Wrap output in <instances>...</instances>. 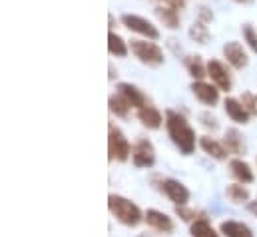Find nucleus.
Masks as SVG:
<instances>
[{
  "label": "nucleus",
  "instance_id": "f257e3e1",
  "mask_svg": "<svg viewBox=\"0 0 257 237\" xmlns=\"http://www.w3.org/2000/svg\"><path fill=\"white\" fill-rule=\"evenodd\" d=\"M166 128H168V136L172 138V142L176 144V148L184 154L190 156L195 150V130L190 126L188 118L176 110H168L166 112Z\"/></svg>",
  "mask_w": 257,
  "mask_h": 237
},
{
  "label": "nucleus",
  "instance_id": "f03ea898",
  "mask_svg": "<svg viewBox=\"0 0 257 237\" xmlns=\"http://www.w3.org/2000/svg\"><path fill=\"white\" fill-rule=\"evenodd\" d=\"M108 207H110L112 215L120 223H124L128 227L140 225L144 221V215H146V213H142V209L132 199L124 197V195H116V193H110L108 195Z\"/></svg>",
  "mask_w": 257,
  "mask_h": 237
},
{
  "label": "nucleus",
  "instance_id": "7ed1b4c3",
  "mask_svg": "<svg viewBox=\"0 0 257 237\" xmlns=\"http://www.w3.org/2000/svg\"><path fill=\"white\" fill-rule=\"evenodd\" d=\"M130 52L134 54V58H138V62H142V64H146L150 68H158L166 60L164 50L156 44V40H148V38L130 40Z\"/></svg>",
  "mask_w": 257,
  "mask_h": 237
},
{
  "label": "nucleus",
  "instance_id": "20e7f679",
  "mask_svg": "<svg viewBox=\"0 0 257 237\" xmlns=\"http://www.w3.org/2000/svg\"><path fill=\"white\" fill-rule=\"evenodd\" d=\"M108 154L112 162H128L132 158V144L124 136V132L114 124H110L108 128Z\"/></svg>",
  "mask_w": 257,
  "mask_h": 237
},
{
  "label": "nucleus",
  "instance_id": "39448f33",
  "mask_svg": "<svg viewBox=\"0 0 257 237\" xmlns=\"http://www.w3.org/2000/svg\"><path fill=\"white\" fill-rule=\"evenodd\" d=\"M120 22L128 28L130 32L134 34H140L148 40H158L160 38V30L154 26V22H150L148 18L144 16H138V14H122Z\"/></svg>",
  "mask_w": 257,
  "mask_h": 237
},
{
  "label": "nucleus",
  "instance_id": "423d86ee",
  "mask_svg": "<svg viewBox=\"0 0 257 237\" xmlns=\"http://www.w3.org/2000/svg\"><path fill=\"white\" fill-rule=\"evenodd\" d=\"M207 78L211 80V84H215L221 92H231L233 88V78H231V72L229 68L219 62V60L211 58L207 62Z\"/></svg>",
  "mask_w": 257,
  "mask_h": 237
},
{
  "label": "nucleus",
  "instance_id": "0eeeda50",
  "mask_svg": "<svg viewBox=\"0 0 257 237\" xmlns=\"http://www.w3.org/2000/svg\"><path fill=\"white\" fill-rule=\"evenodd\" d=\"M132 162L136 168H152L156 162V150L150 140L142 138L132 146Z\"/></svg>",
  "mask_w": 257,
  "mask_h": 237
},
{
  "label": "nucleus",
  "instance_id": "6e6552de",
  "mask_svg": "<svg viewBox=\"0 0 257 237\" xmlns=\"http://www.w3.org/2000/svg\"><path fill=\"white\" fill-rule=\"evenodd\" d=\"M190 90H192V94L203 104V106L213 108V106L219 102V92H221V90H219L215 84H209V82H205V80H193Z\"/></svg>",
  "mask_w": 257,
  "mask_h": 237
},
{
  "label": "nucleus",
  "instance_id": "1a4fd4ad",
  "mask_svg": "<svg viewBox=\"0 0 257 237\" xmlns=\"http://www.w3.org/2000/svg\"><path fill=\"white\" fill-rule=\"evenodd\" d=\"M162 191L176 205H186L190 201V189L182 181H178V179H172V178L164 179L162 181Z\"/></svg>",
  "mask_w": 257,
  "mask_h": 237
},
{
  "label": "nucleus",
  "instance_id": "9d476101",
  "mask_svg": "<svg viewBox=\"0 0 257 237\" xmlns=\"http://www.w3.org/2000/svg\"><path fill=\"white\" fill-rule=\"evenodd\" d=\"M223 58H225V62H227L233 70H243V68H247V64H249L247 52H245L243 46H241L239 42H235V40L223 44Z\"/></svg>",
  "mask_w": 257,
  "mask_h": 237
},
{
  "label": "nucleus",
  "instance_id": "9b49d317",
  "mask_svg": "<svg viewBox=\"0 0 257 237\" xmlns=\"http://www.w3.org/2000/svg\"><path fill=\"white\" fill-rule=\"evenodd\" d=\"M118 92L128 100L130 106H132L134 110H140V108L150 106L148 96H146L138 86H134V84H130V82H120V84H118Z\"/></svg>",
  "mask_w": 257,
  "mask_h": 237
},
{
  "label": "nucleus",
  "instance_id": "f8f14e48",
  "mask_svg": "<svg viewBox=\"0 0 257 237\" xmlns=\"http://www.w3.org/2000/svg\"><path fill=\"white\" fill-rule=\"evenodd\" d=\"M144 219H146V223H148L152 229H156V231H160V233H172V231H174V221H172V217H170L168 213L160 211V209H148L146 215H144Z\"/></svg>",
  "mask_w": 257,
  "mask_h": 237
},
{
  "label": "nucleus",
  "instance_id": "ddd939ff",
  "mask_svg": "<svg viewBox=\"0 0 257 237\" xmlns=\"http://www.w3.org/2000/svg\"><path fill=\"white\" fill-rule=\"evenodd\" d=\"M223 110H225V114L229 116V120L235 122V124H247V122L251 120V114L245 110V106H243L241 100H237V98H225Z\"/></svg>",
  "mask_w": 257,
  "mask_h": 237
},
{
  "label": "nucleus",
  "instance_id": "4468645a",
  "mask_svg": "<svg viewBox=\"0 0 257 237\" xmlns=\"http://www.w3.org/2000/svg\"><path fill=\"white\" fill-rule=\"evenodd\" d=\"M154 12H156V16H158L160 24H164L166 28H170V30H178V28H180L182 16H180L178 8L168 6V4H160V6H156V10H154Z\"/></svg>",
  "mask_w": 257,
  "mask_h": 237
},
{
  "label": "nucleus",
  "instance_id": "2eb2a0df",
  "mask_svg": "<svg viewBox=\"0 0 257 237\" xmlns=\"http://www.w3.org/2000/svg\"><path fill=\"white\" fill-rule=\"evenodd\" d=\"M136 116L142 122V126L148 128V130H158V128H162V124H164L162 112H160L156 106H152V104L146 106V108L136 110Z\"/></svg>",
  "mask_w": 257,
  "mask_h": 237
},
{
  "label": "nucleus",
  "instance_id": "dca6fc26",
  "mask_svg": "<svg viewBox=\"0 0 257 237\" xmlns=\"http://www.w3.org/2000/svg\"><path fill=\"white\" fill-rule=\"evenodd\" d=\"M223 146H225V150H227L229 154H233V156L245 154V140H243V134H241L239 130H235V128H229V130L225 132V136H223Z\"/></svg>",
  "mask_w": 257,
  "mask_h": 237
},
{
  "label": "nucleus",
  "instance_id": "f3484780",
  "mask_svg": "<svg viewBox=\"0 0 257 237\" xmlns=\"http://www.w3.org/2000/svg\"><path fill=\"white\" fill-rule=\"evenodd\" d=\"M199 148H201L209 158L219 160V162L227 160V154H229L221 142H217V140H213V138H209V136H201V138H199Z\"/></svg>",
  "mask_w": 257,
  "mask_h": 237
},
{
  "label": "nucleus",
  "instance_id": "a211bd4d",
  "mask_svg": "<svg viewBox=\"0 0 257 237\" xmlns=\"http://www.w3.org/2000/svg\"><path fill=\"white\" fill-rule=\"evenodd\" d=\"M184 66L193 80H205L207 78V62H203L199 54H188L184 58Z\"/></svg>",
  "mask_w": 257,
  "mask_h": 237
},
{
  "label": "nucleus",
  "instance_id": "6ab92c4d",
  "mask_svg": "<svg viewBox=\"0 0 257 237\" xmlns=\"http://www.w3.org/2000/svg\"><path fill=\"white\" fill-rule=\"evenodd\" d=\"M229 172L239 183H251L255 179L253 172H251V166L247 162H243L241 158H235V160L229 162Z\"/></svg>",
  "mask_w": 257,
  "mask_h": 237
},
{
  "label": "nucleus",
  "instance_id": "aec40b11",
  "mask_svg": "<svg viewBox=\"0 0 257 237\" xmlns=\"http://www.w3.org/2000/svg\"><path fill=\"white\" fill-rule=\"evenodd\" d=\"M219 233L223 237H253V231L249 225L241 223V221H221L219 225Z\"/></svg>",
  "mask_w": 257,
  "mask_h": 237
},
{
  "label": "nucleus",
  "instance_id": "412c9836",
  "mask_svg": "<svg viewBox=\"0 0 257 237\" xmlns=\"http://www.w3.org/2000/svg\"><path fill=\"white\" fill-rule=\"evenodd\" d=\"M108 52L112 56H116V58H126L130 54V44L120 34L110 30V34H108Z\"/></svg>",
  "mask_w": 257,
  "mask_h": 237
},
{
  "label": "nucleus",
  "instance_id": "4be33fe9",
  "mask_svg": "<svg viewBox=\"0 0 257 237\" xmlns=\"http://www.w3.org/2000/svg\"><path fill=\"white\" fill-rule=\"evenodd\" d=\"M108 108H110V112H112L116 118H128L130 110H132L130 102L120 94V92H116V94H112V96L108 98Z\"/></svg>",
  "mask_w": 257,
  "mask_h": 237
},
{
  "label": "nucleus",
  "instance_id": "5701e85b",
  "mask_svg": "<svg viewBox=\"0 0 257 237\" xmlns=\"http://www.w3.org/2000/svg\"><path fill=\"white\" fill-rule=\"evenodd\" d=\"M245 183H229L225 187V195L231 203L235 205H241V203H247L249 201V189L243 187Z\"/></svg>",
  "mask_w": 257,
  "mask_h": 237
},
{
  "label": "nucleus",
  "instance_id": "b1692460",
  "mask_svg": "<svg viewBox=\"0 0 257 237\" xmlns=\"http://www.w3.org/2000/svg\"><path fill=\"white\" fill-rule=\"evenodd\" d=\"M190 233H192V237H219V233L211 227V223L205 217H197L195 221H192Z\"/></svg>",
  "mask_w": 257,
  "mask_h": 237
},
{
  "label": "nucleus",
  "instance_id": "393cba45",
  "mask_svg": "<svg viewBox=\"0 0 257 237\" xmlns=\"http://www.w3.org/2000/svg\"><path fill=\"white\" fill-rule=\"evenodd\" d=\"M190 38H192L193 42H197V44H207L209 42V28H207V24L205 22H201V20H195L192 26H190Z\"/></svg>",
  "mask_w": 257,
  "mask_h": 237
},
{
  "label": "nucleus",
  "instance_id": "a878e982",
  "mask_svg": "<svg viewBox=\"0 0 257 237\" xmlns=\"http://www.w3.org/2000/svg\"><path fill=\"white\" fill-rule=\"evenodd\" d=\"M241 34H243V42L249 46V50L257 54V30L255 28H253L251 24H245V26L241 28Z\"/></svg>",
  "mask_w": 257,
  "mask_h": 237
},
{
  "label": "nucleus",
  "instance_id": "bb28decb",
  "mask_svg": "<svg viewBox=\"0 0 257 237\" xmlns=\"http://www.w3.org/2000/svg\"><path fill=\"white\" fill-rule=\"evenodd\" d=\"M239 100H241V104L245 106V110L251 116H257V94H253V92H243Z\"/></svg>",
  "mask_w": 257,
  "mask_h": 237
},
{
  "label": "nucleus",
  "instance_id": "cd10ccee",
  "mask_svg": "<svg viewBox=\"0 0 257 237\" xmlns=\"http://www.w3.org/2000/svg\"><path fill=\"white\" fill-rule=\"evenodd\" d=\"M176 213H178L184 221H195V219H197V211L186 207V205H176Z\"/></svg>",
  "mask_w": 257,
  "mask_h": 237
},
{
  "label": "nucleus",
  "instance_id": "c85d7f7f",
  "mask_svg": "<svg viewBox=\"0 0 257 237\" xmlns=\"http://www.w3.org/2000/svg\"><path fill=\"white\" fill-rule=\"evenodd\" d=\"M197 20H201V22L209 24V22L213 20V12H211L207 6H199V12H197Z\"/></svg>",
  "mask_w": 257,
  "mask_h": 237
},
{
  "label": "nucleus",
  "instance_id": "c756f323",
  "mask_svg": "<svg viewBox=\"0 0 257 237\" xmlns=\"http://www.w3.org/2000/svg\"><path fill=\"white\" fill-rule=\"evenodd\" d=\"M199 120H201V124H203L205 128H211V130H217V128H219V124H217V118H215V116L201 114V116H199Z\"/></svg>",
  "mask_w": 257,
  "mask_h": 237
},
{
  "label": "nucleus",
  "instance_id": "7c9ffc66",
  "mask_svg": "<svg viewBox=\"0 0 257 237\" xmlns=\"http://www.w3.org/2000/svg\"><path fill=\"white\" fill-rule=\"evenodd\" d=\"M154 2H160V4H168V6H174L178 10H182L186 6V0H154Z\"/></svg>",
  "mask_w": 257,
  "mask_h": 237
},
{
  "label": "nucleus",
  "instance_id": "2f4dec72",
  "mask_svg": "<svg viewBox=\"0 0 257 237\" xmlns=\"http://www.w3.org/2000/svg\"><path fill=\"white\" fill-rule=\"evenodd\" d=\"M247 209H249V213H253L257 217V199L255 201H247Z\"/></svg>",
  "mask_w": 257,
  "mask_h": 237
},
{
  "label": "nucleus",
  "instance_id": "473e14b6",
  "mask_svg": "<svg viewBox=\"0 0 257 237\" xmlns=\"http://www.w3.org/2000/svg\"><path fill=\"white\" fill-rule=\"evenodd\" d=\"M233 2H239V4H247V2H251V0H233Z\"/></svg>",
  "mask_w": 257,
  "mask_h": 237
},
{
  "label": "nucleus",
  "instance_id": "72a5a7b5",
  "mask_svg": "<svg viewBox=\"0 0 257 237\" xmlns=\"http://www.w3.org/2000/svg\"><path fill=\"white\" fill-rule=\"evenodd\" d=\"M138 237H148V235H138Z\"/></svg>",
  "mask_w": 257,
  "mask_h": 237
}]
</instances>
